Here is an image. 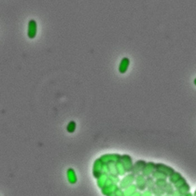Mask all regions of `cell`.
Here are the masks:
<instances>
[{"label": "cell", "instance_id": "cell-16", "mask_svg": "<svg viewBox=\"0 0 196 196\" xmlns=\"http://www.w3.org/2000/svg\"><path fill=\"white\" fill-rule=\"evenodd\" d=\"M120 180L121 179H120L118 175H109L108 181H107V183L106 185L110 184L118 185V184H119Z\"/></svg>", "mask_w": 196, "mask_h": 196}, {"label": "cell", "instance_id": "cell-21", "mask_svg": "<svg viewBox=\"0 0 196 196\" xmlns=\"http://www.w3.org/2000/svg\"><path fill=\"white\" fill-rule=\"evenodd\" d=\"M107 196H117L116 195L115 193V192H114V193H111V194H110L109 195H108Z\"/></svg>", "mask_w": 196, "mask_h": 196}, {"label": "cell", "instance_id": "cell-6", "mask_svg": "<svg viewBox=\"0 0 196 196\" xmlns=\"http://www.w3.org/2000/svg\"><path fill=\"white\" fill-rule=\"evenodd\" d=\"M119 187L118 185L110 184L106 185L101 189V193L104 196H107L111 193H114Z\"/></svg>", "mask_w": 196, "mask_h": 196}, {"label": "cell", "instance_id": "cell-20", "mask_svg": "<svg viewBox=\"0 0 196 196\" xmlns=\"http://www.w3.org/2000/svg\"><path fill=\"white\" fill-rule=\"evenodd\" d=\"M142 193V192L138 190L135 193H134V194L130 196H141Z\"/></svg>", "mask_w": 196, "mask_h": 196}, {"label": "cell", "instance_id": "cell-12", "mask_svg": "<svg viewBox=\"0 0 196 196\" xmlns=\"http://www.w3.org/2000/svg\"><path fill=\"white\" fill-rule=\"evenodd\" d=\"M123 190L125 196H130L137 191L138 189L136 185L133 183Z\"/></svg>", "mask_w": 196, "mask_h": 196}, {"label": "cell", "instance_id": "cell-5", "mask_svg": "<svg viewBox=\"0 0 196 196\" xmlns=\"http://www.w3.org/2000/svg\"><path fill=\"white\" fill-rule=\"evenodd\" d=\"M155 170V163L153 162H149L146 163L142 174L146 177L151 176Z\"/></svg>", "mask_w": 196, "mask_h": 196}, {"label": "cell", "instance_id": "cell-23", "mask_svg": "<svg viewBox=\"0 0 196 196\" xmlns=\"http://www.w3.org/2000/svg\"><path fill=\"white\" fill-rule=\"evenodd\" d=\"M154 196H155V195H154Z\"/></svg>", "mask_w": 196, "mask_h": 196}, {"label": "cell", "instance_id": "cell-13", "mask_svg": "<svg viewBox=\"0 0 196 196\" xmlns=\"http://www.w3.org/2000/svg\"><path fill=\"white\" fill-rule=\"evenodd\" d=\"M146 185L147 190L151 191L156 187L155 181L152 176L146 177Z\"/></svg>", "mask_w": 196, "mask_h": 196}, {"label": "cell", "instance_id": "cell-17", "mask_svg": "<svg viewBox=\"0 0 196 196\" xmlns=\"http://www.w3.org/2000/svg\"><path fill=\"white\" fill-rule=\"evenodd\" d=\"M166 175L163 172L156 170L152 175V176L154 179L156 180L164 179Z\"/></svg>", "mask_w": 196, "mask_h": 196}, {"label": "cell", "instance_id": "cell-22", "mask_svg": "<svg viewBox=\"0 0 196 196\" xmlns=\"http://www.w3.org/2000/svg\"><path fill=\"white\" fill-rule=\"evenodd\" d=\"M194 84H195V85L196 86V78L194 80Z\"/></svg>", "mask_w": 196, "mask_h": 196}, {"label": "cell", "instance_id": "cell-11", "mask_svg": "<svg viewBox=\"0 0 196 196\" xmlns=\"http://www.w3.org/2000/svg\"><path fill=\"white\" fill-rule=\"evenodd\" d=\"M122 163L124 166L127 173H130L133 168V164L131 159L128 158V160L122 158Z\"/></svg>", "mask_w": 196, "mask_h": 196}, {"label": "cell", "instance_id": "cell-8", "mask_svg": "<svg viewBox=\"0 0 196 196\" xmlns=\"http://www.w3.org/2000/svg\"><path fill=\"white\" fill-rule=\"evenodd\" d=\"M108 175H109L103 173L96 179L97 180L96 183H97V186L100 189H102L107 184L108 180Z\"/></svg>", "mask_w": 196, "mask_h": 196}, {"label": "cell", "instance_id": "cell-10", "mask_svg": "<svg viewBox=\"0 0 196 196\" xmlns=\"http://www.w3.org/2000/svg\"><path fill=\"white\" fill-rule=\"evenodd\" d=\"M37 32V24L33 20H31L29 23L28 35L30 38H33Z\"/></svg>", "mask_w": 196, "mask_h": 196}, {"label": "cell", "instance_id": "cell-14", "mask_svg": "<svg viewBox=\"0 0 196 196\" xmlns=\"http://www.w3.org/2000/svg\"><path fill=\"white\" fill-rule=\"evenodd\" d=\"M116 167L118 176H123L125 175L127 172L122 162L118 161L116 163Z\"/></svg>", "mask_w": 196, "mask_h": 196}, {"label": "cell", "instance_id": "cell-9", "mask_svg": "<svg viewBox=\"0 0 196 196\" xmlns=\"http://www.w3.org/2000/svg\"><path fill=\"white\" fill-rule=\"evenodd\" d=\"M130 61L127 57H124L122 59L120 62L119 67V71L121 73H125L129 65Z\"/></svg>", "mask_w": 196, "mask_h": 196}, {"label": "cell", "instance_id": "cell-2", "mask_svg": "<svg viewBox=\"0 0 196 196\" xmlns=\"http://www.w3.org/2000/svg\"><path fill=\"white\" fill-rule=\"evenodd\" d=\"M136 187L138 190L143 192L147 189L146 185V177L142 173L136 176L135 180Z\"/></svg>", "mask_w": 196, "mask_h": 196}, {"label": "cell", "instance_id": "cell-7", "mask_svg": "<svg viewBox=\"0 0 196 196\" xmlns=\"http://www.w3.org/2000/svg\"><path fill=\"white\" fill-rule=\"evenodd\" d=\"M67 177L68 181L71 184H75L77 182V178L76 172L73 168H68L67 171Z\"/></svg>", "mask_w": 196, "mask_h": 196}, {"label": "cell", "instance_id": "cell-15", "mask_svg": "<svg viewBox=\"0 0 196 196\" xmlns=\"http://www.w3.org/2000/svg\"><path fill=\"white\" fill-rule=\"evenodd\" d=\"M107 164L108 168V174L111 175H118L115 163H107Z\"/></svg>", "mask_w": 196, "mask_h": 196}, {"label": "cell", "instance_id": "cell-1", "mask_svg": "<svg viewBox=\"0 0 196 196\" xmlns=\"http://www.w3.org/2000/svg\"><path fill=\"white\" fill-rule=\"evenodd\" d=\"M136 175L132 173H128L125 175L120 181L119 187L120 188L124 190L134 183L135 180Z\"/></svg>", "mask_w": 196, "mask_h": 196}, {"label": "cell", "instance_id": "cell-19", "mask_svg": "<svg viewBox=\"0 0 196 196\" xmlns=\"http://www.w3.org/2000/svg\"><path fill=\"white\" fill-rule=\"evenodd\" d=\"M152 194L151 191L146 190L142 193L141 196H152Z\"/></svg>", "mask_w": 196, "mask_h": 196}, {"label": "cell", "instance_id": "cell-3", "mask_svg": "<svg viewBox=\"0 0 196 196\" xmlns=\"http://www.w3.org/2000/svg\"><path fill=\"white\" fill-rule=\"evenodd\" d=\"M104 163L102 161L95 162L92 168V173L93 176L97 179L103 173V168Z\"/></svg>", "mask_w": 196, "mask_h": 196}, {"label": "cell", "instance_id": "cell-4", "mask_svg": "<svg viewBox=\"0 0 196 196\" xmlns=\"http://www.w3.org/2000/svg\"><path fill=\"white\" fill-rule=\"evenodd\" d=\"M146 163V162L144 161H137L134 164H133L131 173H133L136 176L140 174L143 171Z\"/></svg>", "mask_w": 196, "mask_h": 196}, {"label": "cell", "instance_id": "cell-18", "mask_svg": "<svg viewBox=\"0 0 196 196\" xmlns=\"http://www.w3.org/2000/svg\"><path fill=\"white\" fill-rule=\"evenodd\" d=\"M153 194L155 196H161L164 193V189L161 187L156 186L151 191Z\"/></svg>", "mask_w": 196, "mask_h": 196}]
</instances>
